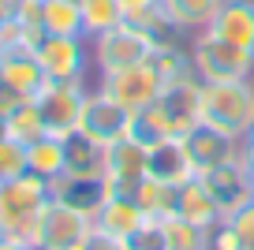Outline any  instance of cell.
<instances>
[{
  "label": "cell",
  "mask_w": 254,
  "mask_h": 250,
  "mask_svg": "<svg viewBox=\"0 0 254 250\" xmlns=\"http://www.w3.org/2000/svg\"><path fill=\"white\" fill-rule=\"evenodd\" d=\"M202 124V78L194 71L187 75H176L161 86L157 101L146 105L142 112H135V127L131 134L142 138L146 146L157 138H183L190 134L194 127Z\"/></svg>",
  "instance_id": "cell-1"
},
{
  "label": "cell",
  "mask_w": 254,
  "mask_h": 250,
  "mask_svg": "<svg viewBox=\"0 0 254 250\" xmlns=\"http://www.w3.org/2000/svg\"><path fill=\"white\" fill-rule=\"evenodd\" d=\"M49 202H53L49 180H41L34 172H23L15 180L0 183V235L34 243Z\"/></svg>",
  "instance_id": "cell-2"
},
{
  "label": "cell",
  "mask_w": 254,
  "mask_h": 250,
  "mask_svg": "<svg viewBox=\"0 0 254 250\" xmlns=\"http://www.w3.org/2000/svg\"><path fill=\"white\" fill-rule=\"evenodd\" d=\"M202 124L243 142L254 127V78L202 82Z\"/></svg>",
  "instance_id": "cell-3"
},
{
  "label": "cell",
  "mask_w": 254,
  "mask_h": 250,
  "mask_svg": "<svg viewBox=\"0 0 254 250\" xmlns=\"http://www.w3.org/2000/svg\"><path fill=\"white\" fill-rule=\"evenodd\" d=\"M190 67L202 82H243L254 75V53L243 45L217 38L213 30H198L190 38Z\"/></svg>",
  "instance_id": "cell-4"
},
{
  "label": "cell",
  "mask_w": 254,
  "mask_h": 250,
  "mask_svg": "<svg viewBox=\"0 0 254 250\" xmlns=\"http://www.w3.org/2000/svg\"><path fill=\"white\" fill-rule=\"evenodd\" d=\"M161 38H153L150 30H138L131 23H120L112 30L90 38V56H94V71L105 75V71H120L131 67V63H146L153 56Z\"/></svg>",
  "instance_id": "cell-5"
},
{
  "label": "cell",
  "mask_w": 254,
  "mask_h": 250,
  "mask_svg": "<svg viewBox=\"0 0 254 250\" xmlns=\"http://www.w3.org/2000/svg\"><path fill=\"white\" fill-rule=\"evenodd\" d=\"M161 86H165V75L153 67V60L131 63V67H120V71H105L97 78V90L109 94L116 105H124L127 112H142L146 105H153Z\"/></svg>",
  "instance_id": "cell-6"
},
{
  "label": "cell",
  "mask_w": 254,
  "mask_h": 250,
  "mask_svg": "<svg viewBox=\"0 0 254 250\" xmlns=\"http://www.w3.org/2000/svg\"><path fill=\"white\" fill-rule=\"evenodd\" d=\"M86 78H71V82H60V78H49L45 86L38 90V109L45 116L49 134L56 138H67L71 131H79V116H82V101H86Z\"/></svg>",
  "instance_id": "cell-7"
},
{
  "label": "cell",
  "mask_w": 254,
  "mask_h": 250,
  "mask_svg": "<svg viewBox=\"0 0 254 250\" xmlns=\"http://www.w3.org/2000/svg\"><path fill=\"white\" fill-rule=\"evenodd\" d=\"M131 127H135V112H127L124 105H116L109 94H101L97 86L86 94V101H82V116H79V131L86 134V138L101 142V146H112V142L127 138Z\"/></svg>",
  "instance_id": "cell-8"
},
{
  "label": "cell",
  "mask_w": 254,
  "mask_h": 250,
  "mask_svg": "<svg viewBox=\"0 0 254 250\" xmlns=\"http://www.w3.org/2000/svg\"><path fill=\"white\" fill-rule=\"evenodd\" d=\"M202 183L209 187V194H213L217 209H221V217H236L243 205L254 202V187H251V168H247V149H239L232 161H224L221 168H213V172L198 176Z\"/></svg>",
  "instance_id": "cell-9"
},
{
  "label": "cell",
  "mask_w": 254,
  "mask_h": 250,
  "mask_svg": "<svg viewBox=\"0 0 254 250\" xmlns=\"http://www.w3.org/2000/svg\"><path fill=\"white\" fill-rule=\"evenodd\" d=\"M90 232H94V217H86V213H79V209L53 198L30 247L34 250H75Z\"/></svg>",
  "instance_id": "cell-10"
},
{
  "label": "cell",
  "mask_w": 254,
  "mask_h": 250,
  "mask_svg": "<svg viewBox=\"0 0 254 250\" xmlns=\"http://www.w3.org/2000/svg\"><path fill=\"white\" fill-rule=\"evenodd\" d=\"M34 56H38L45 78H60V82L86 78V71L94 67L90 38H60V34H45V41L38 45Z\"/></svg>",
  "instance_id": "cell-11"
},
{
  "label": "cell",
  "mask_w": 254,
  "mask_h": 250,
  "mask_svg": "<svg viewBox=\"0 0 254 250\" xmlns=\"http://www.w3.org/2000/svg\"><path fill=\"white\" fill-rule=\"evenodd\" d=\"M146 176L168 183V187H183V183L194 180V161L187 153V142L183 138H157L150 142V161H146Z\"/></svg>",
  "instance_id": "cell-12"
},
{
  "label": "cell",
  "mask_w": 254,
  "mask_h": 250,
  "mask_svg": "<svg viewBox=\"0 0 254 250\" xmlns=\"http://www.w3.org/2000/svg\"><path fill=\"white\" fill-rule=\"evenodd\" d=\"M183 142H187V153H190V161H194V172L198 176L221 168L224 161H232V157L243 149V142L228 138V134L213 131V127H206V124H198L190 134H183Z\"/></svg>",
  "instance_id": "cell-13"
},
{
  "label": "cell",
  "mask_w": 254,
  "mask_h": 250,
  "mask_svg": "<svg viewBox=\"0 0 254 250\" xmlns=\"http://www.w3.org/2000/svg\"><path fill=\"white\" fill-rule=\"evenodd\" d=\"M64 149H67V164H64L67 176H79V180H105V172H109V146L86 138L82 131H71L64 138Z\"/></svg>",
  "instance_id": "cell-14"
},
{
  "label": "cell",
  "mask_w": 254,
  "mask_h": 250,
  "mask_svg": "<svg viewBox=\"0 0 254 250\" xmlns=\"http://www.w3.org/2000/svg\"><path fill=\"white\" fill-rule=\"evenodd\" d=\"M206 30H213L217 38L254 53V0H224Z\"/></svg>",
  "instance_id": "cell-15"
},
{
  "label": "cell",
  "mask_w": 254,
  "mask_h": 250,
  "mask_svg": "<svg viewBox=\"0 0 254 250\" xmlns=\"http://www.w3.org/2000/svg\"><path fill=\"white\" fill-rule=\"evenodd\" d=\"M49 190H53L56 202L71 205V209L86 213V217H97V209L105 205V180H79V176H56L49 180Z\"/></svg>",
  "instance_id": "cell-16"
},
{
  "label": "cell",
  "mask_w": 254,
  "mask_h": 250,
  "mask_svg": "<svg viewBox=\"0 0 254 250\" xmlns=\"http://www.w3.org/2000/svg\"><path fill=\"white\" fill-rule=\"evenodd\" d=\"M146 220H150V217H146V209L135 202V198H105V205L97 209V217H94V228H101L105 235L127 243Z\"/></svg>",
  "instance_id": "cell-17"
},
{
  "label": "cell",
  "mask_w": 254,
  "mask_h": 250,
  "mask_svg": "<svg viewBox=\"0 0 254 250\" xmlns=\"http://www.w3.org/2000/svg\"><path fill=\"white\" fill-rule=\"evenodd\" d=\"M0 82L8 90H15V94H23V97H38V90L45 86L49 78H45V71H41V63H38L34 53L11 49V56L4 60V67H0Z\"/></svg>",
  "instance_id": "cell-18"
},
{
  "label": "cell",
  "mask_w": 254,
  "mask_h": 250,
  "mask_svg": "<svg viewBox=\"0 0 254 250\" xmlns=\"http://www.w3.org/2000/svg\"><path fill=\"white\" fill-rule=\"evenodd\" d=\"M221 4L224 0H161V11L176 34H198L213 23Z\"/></svg>",
  "instance_id": "cell-19"
},
{
  "label": "cell",
  "mask_w": 254,
  "mask_h": 250,
  "mask_svg": "<svg viewBox=\"0 0 254 250\" xmlns=\"http://www.w3.org/2000/svg\"><path fill=\"white\" fill-rule=\"evenodd\" d=\"M176 217H183V220H190V224H202V228H209L213 232L217 224H221V209H217V202H213V194H209V187L194 176L190 183H183L180 187V202H176Z\"/></svg>",
  "instance_id": "cell-20"
},
{
  "label": "cell",
  "mask_w": 254,
  "mask_h": 250,
  "mask_svg": "<svg viewBox=\"0 0 254 250\" xmlns=\"http://www.w3.org/2000/svg\"><path fill=\"white\" fill-rule=\"evenodd\" d=\"M64 164H67V149H64V138H56V134H45L26 146V172L41 176V180L64 176Z\"/></svg>",
  "instance_id": "cell-21"
},
{
  "label": "cell",
  "mask_w": 254,
  "mask_h": 250,
  "mask_svg": "<svg viewBox=\"0 0 254 250\" xmlns=\"http://www.w3.org/2000/svg\"><path fill=\"white\" fill-rule=\"evenodd\" d=\"M4 134H8L11 142H19V146H30V142H38V138H45V134H49L45 116H41V109H38L34 97L8 112V120H4Z\"/></svg>",
  "instance_id": "cell-22"
},
{
  "label": "cell",
  "mask_w": 254,
  "mask_h": 250,
  "mask_svg": "<svg viewBox=\"0 0 254 250\" xmlns=\"http://www.w3.org/2000/svg\"><path fill=\"white\" fill-rule=\"evenodd\" d=\"M41 26L45 34H60V38H86L79 0H41Z\"/></svg>",
  "instance_id": "cell-23"
},
{
  "label": "cell",
  "mask_w": 254,
  "mask_h": 250,
  "mask_svg": "<svg viewBox=\"0 0 254 250\" xmlns=\"http://www.w3.org/2000/svg\"><path fill=\"white\" fill-rule=\"evenodd\" d=\"M120 15L124 23L138 26V30H150L153 38H172V26H168L165 11H161V0H120Z\"/></svg>",
  "instance_id": "cell-24"
},
{
  "label": "cell",
  "mask_w": 254,
  "mask_h": 250,
  "mask_svg": "<svg viewBox=\"0 0 254 250\" xmlns=\"http://www.w3.org/2000/svg\"><path fill=\"white\" fill-rule=\"evenodd\" d=\"M135 202L146 209V217H172L176 213V202H180V187H168V183L153 180V176H146L142 183H138L135 190Z\"/></svg>",
  "instance_id": "cell-25"
},
{
  "label": "cell",
  "mask_w": 254,
  "mask_h": 250,
  "mask_svg": "<svg viewBox=\"0 0 254 250\" xmlns=\"http://www.w3.org/2000/svg\"><path fill=\"white\" fill-rule=\"evenodd\" d=\"M79 11H82V34L86 38H97V34L124 23L120 0H79Z\"/></svg>",
  "instance_id": "cell-26"
},
{
  "label": "cell",
  "mask_w": 254,
  "mask_h": 250,
  "mask_svg": "<svg viewBox=\"0 0 254 250\" xmlns=\"http://www.w3.org/2000/svg\"><path fill=\"white\" fill-rule=\"evenodd\" d=\"M153 67L165 75V82L168 78H176V75H187V71H194L190 67V49H183L180 41H176V34L172 38H161L157 41V49H153Z\"/></svg>",
  "instance_id": "cell-27"
},
{
  "label": "cell",
  "mask_w": 254,
  "mask_h": 250,
  "mask_svg": "<svg viewBox=\"0 0 254 250\" xmlns=\"http://www.w3.org/2000/svg\"><path fill=\"white\" fill-rule=\"evenodd\" d=\"M165 232H168V250H209V228L190 224L183 217H165Z\"/></svg>",
  "instance_id": "cell-28"
},
{
  "label": "cell",
  "mask_w": 254,
  "mask_h": 250,
  "mask_svg": "<svg viewBox=\"0 0 254 250\" xmlns=\"http://www.w3.org/2000/svg\"><path fill=\"white\" fill-rule=\"evenodd\" d=\"M26 172V146L11 142L8 134H0V183L15 180Z\"/></svg>",
  "instance_id": "cell-29"
},
{
  "label": "cell",
  "mask_w": 254,
  "mask_h": 250,
  "mask_svg": "<svg viewBox=\"0 0 254 250\" xmlns=\"http://www.w3.org/2000/svg\"><path fill=\"white\" fill-rule=\"evenodd\" d=\"M127 247H131V250H168L165 220H161V217H150L135 235H131V239H127Z\"/></svg>",
  "instance_id": "cell-30"
},
{
  "label": "cell",
  "mask_w": 254,
  "mask_h": 250,
  "mask_svg": "<svg viewBox=\"0 0 254 250\" xmlns=\"http://www.w3.org/2000/svg\"><path fill=\"white\" fill-rule=\"evenodd\" d=\"M209 250H247L243 239L236 235V228L228 224V220H221V224L209 232Z\"/></svg>",
  "instance_id": "cell-31"
},
{
  "label": "cell",
  "mask_w": 254,
  "mask_h": 250,
  "mask_svg": "<svg viewBox=\"0 0 254 250\" xmlns=\"http://www.w3.org/2000/svg\"><path fill=\"white\" fill-rule=\"evenodd\" d=\"M228 224L236 228V235L243 239V247H247V250H254V202H251V205H243L236 217H228Z\"/></svg>",
  "instance_id": "cell-32"
},
{
  "label": "cell",
  "mask_w": 254,
  "mask_h": 250,
  "mask_svg": "<svg viewBox=\"0 0 254 250\" xmlns=\"http://www.w3.org/2000/svg\"><path fill=\"white\" fill-rule=\"evenodd\" d=\"M0 250H34L30 243H23V239H8V235H0Z\"/></svg>",
  "instance_id": "cell-33"
},
{
  "label": "cell",
  "mask_w": 254,
  "mask_h": 250,
  "mask_svg": "<svg viewBox=\"0 0 254 250\" xmlns=\"http://www.w3.org/2000/svg\"><path fill=\"white\" fill-rule=\"evenodd\" d=\"M11 11H15V0H0V23L11 19Z\"/></svg>",
  "instance_id": "cell-34"
},
{
  "label": "cell",
  "mask_w": 254,
  "mask_h": 250,
  "mask_svg": "<svg viewBox=\"0 0 254 250\" xmlns=\"http://www.w3.org/2000/svg\"><path fill=\"white\" fill-rule=\"evenodd\" d=\"M8 56H11V49H8V41L0 38V67H4V60H8Z\"/></svg>",
  "instance_id": "cell-35"
},
{
  "label": "cell",
  "mask_w": 254,
  "mask_h": 250,
  "mask_svg": "<svg viewBox=\"0 0 254 250\" xmlns=\"http://www.w3.org/2000/svg\"><path fill=\"white\" fill-rule=\"evenodd\" d=\"M243 149H247V153L254 157V127H251V134H247V138H243Z\"/></svg>",
  "instance_id": "cell-36"
},
{
  "label": "cell",
  "mask_w": 254,
  "mask_h": 250,
  "mask_svg": "<svg viewBox=\"0 0 254 250\" xmlns=\"http://www.w3.org/2000/svg\"><path fill=\"white\" fill-rule=\"evenodd\" d=\"M247 168H251V187H254V157L247 153Z\"/></svg>",
  "instance_id": "cell-37"
}]
</instances>
